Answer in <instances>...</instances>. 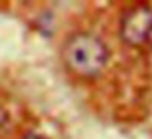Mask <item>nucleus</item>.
<instances>
[{
  "instance_id": "3",
  "label": "nucleus",
  "mask_w": 152,
  "mask_h": 139,
  "mask_svg": "<svg viewBox=\"0 0 152 139\" xmlns=\"http://www.w3.org/2000/svg\"><path fill=\"white\" fill-rule=\"evenodd\" d=\"M5 121H7V112L3 110L2 107H0V126H2Z\"/></svg>"
},
{
  "instance_id": "2",
  "label": "nucleus",
  "mask_w": 152,
  "mask_h": 139,
  "mask_svg": "<svg viewBox=\"0 0 152 139\" xmlns=\"http://www.w3.org/2000/svg\"><path fill=\"white\" fill-rule=\"evenodd\" d=\"M120 34L123 41L139 45L152 34V8L147 5H137L123 16Z\"/></svg>"
},
{
  "instance_id": "1",
  "label": "nucleus",
  "mask_w": 152,
  "mask_h": 139,
  "mask_svg": "<svg viewBox=\"0 0 152 139\" xmlns=\"http://www.w3.org/2000/svg\"><path fill=\"white\" fill-rule=\"evenodd\" d=\"M107 47L99 37L86 32L75 34L63 49L66 67L79 76H94L107 63Z\"/></svg>"
},
{
  "instance_id": "4",
  "label": "nucleus",
  "mask_w": 152,
  "mask_h": 139,
  "mask_svg": "<svg viewBox=\"0 0 152 139\" xmlns=\"http://www.w3.org/2000/svg\"><path fill=\"white\" fill-rule=\"evenodd\" d=\"M23 139H45L44 136H39V134H28L26 138H23Z\"/></svg>"
}]
</instances>
